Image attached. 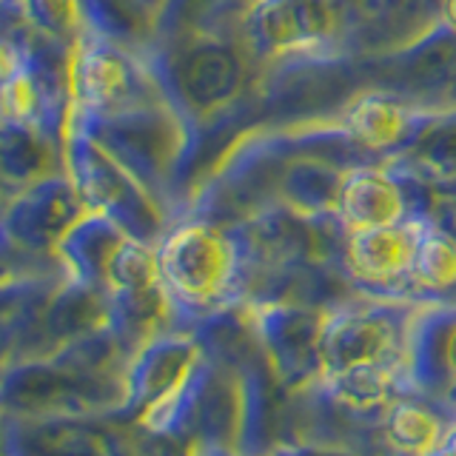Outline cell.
I'll use <instances>...</instances> for the list:
<instances>
[{
    "label": "cell",
    "instance_id": "1",
    "mask_svg": "<svg viewBox=\"0 0 456 456\" xmlns=\"http://www.w3.org/2000/svg\"><path fill=\"white\" fill-rule=\"evenodd\" d=\"M422 305L405 299H356L325 308L320 388L342 411L368 417L411 388V339Z\"/></svg>",
    "mask_w": 456,
    "mask_h": 456
},
{
    "label": "cell",
    "instance_id": "2",
    "mask_svg": "<svg viewBox=\"0 0 456 456\" xmlns=\"http://www.w3.org/2000/svg\"><path fill=\"white\" fill-rule=\"evenodd\" d=\"M157 271L177 328L194 331L234 311L251 285V251L242 234L206 217L185 220L157 242Z\"/></svg>",
    "mask_w": 456,
    "mask_h": 456
},
{
    "label": "cell",
    "instance_id": "3",
    "mask_svg": "<svg viewBox=\"0 0 456 456\" xmlns=\"http://www.w3.org/2000/svg\"><path fill=\"white\" fill-rule=\"evenodd\" d=\"M69 123L94 137L114 160L157 197L183 171L189 134L180 114L166 103H132L114 111H69Z\"/></svg>",
    "mask_w": 456,
    "mask_h": 456
},
{
    "label": "cell",
    "instance_id": "4",
    "mask_svg": "<svg viewBox=\"0 0 456 456\" xmlns=\"http://www.w3.org/2000/svg\"><path fill=\"white\" fill-rule=\"evenodd\" d=\"M63 160L86 208L106 214L128 237L146 246L163 240V211L157 197L75 123L66 126Z\"/></svg>",
    "mask_w": 456,
    "mask_h": 456
},
{
    "label": "cell",
    "instance_id": "5",
    "mask_svg": "<svg viewBox=\"0 0 456 456\" xmlns=\"http://www.w3.org/2000/svg\"><path fill=\"white\" fill-rule=\"evenodd\" d=\"M325 308L305 303H254L248 325L274 377L285 388H308L320 382V334Z\"/></svg>",
    "mask_w": 456,
    "mask_h": 456
},
{
    "label": "cell",
    "instance_id": "6",
    "mask_svg": "<svg viewBox=\"0 0 456 456\" xmlns=\"http://www.w3.org/2000/svg\"><path fill=\"white\" fill-rule=\"evenodd\" d=\"M428 220L431 217H425V214H413V217L394 225L348 232L346 251H342L348 280L360 291L374 294L379 299H405V303H413L411 268Z\"/></svg>",
    "mask_w": 456,
    "mask_h": 456
},
{
    "label": "cell",
    "instance_id": "7",
    "mask_svg": "<svg viewBox=\"0 0 456 456\" xmlns=\"http://www.w3.org/2000/svg\"><path fill=\"white\" fill-rule=\"evenodd\" d=\"M157 77L180 118L183 111L211 114L240 92L242 63L217 40H194L163 57L157 63Z\"/></svg>",
    "mask_w": 456,
    "mask_h": 456
},
{
    "label": "cell",
    "instance_id": "8",
    "mask_svg": "<svg viewBox=\"0 0 456 456\" xmlns=\"http://www.w3.org/2000/svg\"><path fill=\"white\" fill-rule=\"evenodd\" d=\"M89 208H86L75 183L66 171H61V175H52L14 191L12 203L0 217V237L12 248L26 254L54 251L57 242L69 234V228Z\"/></svg>",
    "mask_w": 456,
    "mask_h": 456
},
{
    "label": "cell",
    "instance_id": "9",
    "mask_svg": "<svg viewBox=\"0 0 456 456\" xmlns=\"http://www.w3.org/2000/svg\"><path fill=\"white\" fill-rule=\"evenodd\" d=\"M126 52L89 26L83 28L69 52L71 109L97 114L142 103V97H137L142 75Z\"/></svg>",
    "mask_w": 456,
    "mask_h": 456
},
{
    "label": "cell",
    "instance_id": "10",
    "mask_svg": "<svg viewBox=\"0 0 456 456\" xmlns=\"http://www.w3.org/2000/svg\"><path fill=\"white\" fill-rule=\"evenodd\" d=\"M411 388L456 419V305H422L411 339Z\"/></svg>",
    "mask_w": 456,
    "mask_h": 456
},
{
    "label": "cell",
    "instance_id": "11",
    "mask_svg": "<svg viewBox=\"0 0 456 456\" xmlns=\"http://www.w3.org/2000/svg\"><path fill=\"white\" fill-rule=\"evenodd\" d=\"M405 189L388 171L356 168L342 180L337 200V220L348 232H365V228H382L413 217Z\"/></svg>",
    "mask_w": 456,
    "mask_h": 456
},
{
    "label": "cell",
    "instance_id": "12",
    "mask_svg": "<svg viewBox=\"0 0 456 456\" xmlns=\"http://www.w3.org/2000/svg\"><path fill=\"white\" fill-rule=\"evenodd\" d=\"M63 140L37 123L14 120L0 114V177L14 191L61 175Z\"/></svg>",
    "mask_w": 456,
    "mask_h": 456
},
{
    "label": "cell",
    "instance_id": "13",
    "mask_svg": "<svg viewBox=\"0 0 456 456\" xmlns=\"http://www.w3.org/2000/svg\"><path fill=\"white\" fill-rule=\"evenodd\" d=\"M385 448L396 456H425L451 436L456 419L419 394L396 396L379 417Z\"/></svg>",
    "mask_w": 456,
    "mask_h": 456
},
{
    "label": "cell",
    "instance_id": "14",
    "mask_svg": "<svg viewBox=\"0 0 456 456\" xmlns=\"http://www.w3.org/2000/svg\"><path fill=\"white\" fill-rule=\"evenodd\" d=\"M411 299L419 305H456V237L436 220L422 228L411 268Z\"/></svg>",
    "mask_w": 456,
    "mask_h": 456
},
{
    "label": "cell",
    "instance_id": "15",
    "mask_svg": "<svg viewBox=\"0 0 456 456\" xmlns=\"http://www.w3.org/2000/svg\"><path fill=\"white\" fill-rule=\"evenodd\" d=\"M346 175L337 171L328 163L303 160L294 163L280 180V191L294 211L305 214V217H322V214H334L337 217V200Z\"/></svg>",
    "mask_w": 456,
    "mask_h": 456
},
{
    "label": "cell",
    "instance_id": "16",
    "mask_svg": "<svg viewBox=\"0 0 456 456\" xmlns=\"http://www.w3.org/2000/svg\"><path fill=\"white\" fill-rule=\"evenodd\" d=\"M346 128L354 140H360L368 149H388L403 140L408 114L385 97H362L360 103L351 106Z\"/></svg>",
    "mask_w": 456,
    "mask_h": 456
},
{
    "label": "cell",
    "instance_id": "17",
    "mask_svg": "<svg viewBox=\"0 0 456 456\" xmlns=\"http://www.w3.org/2000/svg\"><path fill=\"white\" fill-rule=\"evenodd\" d=\"M23 18L52 40H71L86 28L80 0H18Z\"/></svg>",
    "mask_w": 456,
    "mask_h": 456
},
{
    "label": "cell",
    "instance_id": "18",
    "mask_svg": "<svg viewBox=\"0 0 456 456\" xmlns=\"http://www.w3.org/2000/svg\"><path fill=\"white\" fill-rule=\"evenodd\" d=\"M422 160L436 171H456V123L439 126L422 140Z\"/></svg>",
    "mask_w": 456,
    "mask_h": 456
},
{
    "label": "cell",
    "instance_id": "19",
    "mask_svg": "<svg viewBox=\"0 0 456 456\" xmlns=\"http://www.w3.org/2000/svg\"><path fill=\"white\" fill-rule=\"evenodd\" d=\"M23 66H26V43L0 35V89L9 80L18 77Z\"/></svg>",
    "mask_w": 456,
    "mask_h": 456
},
{
    "label": "cell",
    "instance_id": "20",
    "mask_svg": "<svg viewBox=\"0 0 456 456\" xmlns=\"http://www.w3.org/2000/svg\"><path fill=\"white\" fill-rule=\"evenodd\" d=\"M274 456H356L351 448L342 445H322V442H305V445H282L271 451Z\"/></svg>",
    "mask_w": 456,
    "mask_h": 456
},
{
    "label": "cell",
    "instance_id": "21",
    "mask_svg": "<svg viewBox=\"0 0 456 456\" xmlns=\"http://www.w3.org/2000/svg\"><path fill=\"white\" fill-rule=\"evenodd\" d=\"M191 456H274V453H240V451H228V448H214V445H194Z\"/></svg>",
    "mask_w": 456,
    "mask_h": 456
},
{
    "label": "cell",
    "instance_id": "22",
    "mask_svg": "<svg viewBox=\"0 0 456 456\" xmlns=\"http://www.w3.org/2000/svg\"><path fill=\"white\" fill-rule=\"evenodd\" d=\"M442 23H445V28H451V32L456 35V0H442Z\"/></svg>",
    "mask_w": 456,
    "mask_h": 456
},
{
    "label": "cell",
    "instance_id": "23",
    "mask_svg": "<svg viewBox=\"0 0 456 456\" xmlns=\"http://www.w3.org/2000/svg\"><path fill=\"white\" fill-rule=\"evenodd\" d=\"M439 225H442V228H448V232L456 237V208L451 211V220H448V223H439Z\"/></svg>",
    "mask_w": 456,
    "mask_h": 456
}]
</instances>
